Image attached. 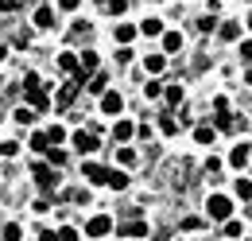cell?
<instances>
[{"mask_svg": "<svg viewBox=\"0 0 252 241\" xmlns=\"http://www.w3.org/2000/svg\"><path fill=\"white\" fill-rule=\"evenodd\" d=\"M24 97L32 101V105H35V109H39V113H43V109L51 105V101L43 97V90H39V74H28V78H24Z\"/></svg>", "mask_w": 252, "mask_h": 241, "instance_id": "6da1fadb", "label": "cell"}, {"mask_svg": "<svg viewBox=\"0 0 252 241\" xmlns=\"http://www.w3.org/2000/svg\"><path fill=\"white\" fill-rule=\"evenodd\" d=\"M206 210H210V218H218V222H225V218L233 214V202H229L225 195H214V199L206 202Z\"/></svg>", "mask_w": 252, "mask_h": 241, "instance_id": "7a4b0ae2", "label": "cell"}, {"mask_svg": "<svg viewBox=\"0 0 252 241\" xmlns=\"http://www.w3.org/2000/svg\"><path fill=\"white\" fill-rule=\"evenodd\" d=\"M113 230V218L109 214H97V218H90V226H86V238H105Z\"/></svg>", "mask_w": 252, "mask_h": 241, "instance_id": "3957f363", "label": "cell"}, {"mask_svg": "<svg viewBox=\"0 0 252 241\" xmlns=\"http://www.w3.org/2000/svg\"><path fill=\"white\" fill-rule=\"evenodd\" d=\"M35 183H39L43 191H55V187H59V175H55V167H47V163H35Z\"/></svg>", "mask_w": 252, "mask_h": 241, "instance_id": "277c9868", "label": "cell"}, {"mask_svg": "<svg viewBox=\"0 0 252 241\" xmlns=\"http://www.w3.org/2000/svg\"><path fill=\"white\" fill-rule=\"evenodd\" d=\"M74 148L86 152V156H90V152H97V148H101V144H97V132H86V128H78V132H74Z\"/></svg>", "mask_w": 252, "mask_h": 241, "instance_id": "5b68a950", "label": "cell"}, {"mask_svg": "<svg viewBox=\"0 0 252 241\" xmlns=\"http://www.w3.org/2000/svg\"><path fill=\"white\" fill-rule=\"evenodd\" d=\"M163 51L179 55V51H183V35H179V31H163Z\"/></svg>", "mask_w": 252, "mask_h": 241, "instance_id": "8992f818", "label": "cell"}, {"mask_svg": "<svg viewBox=\"0 0 252 241\" xmlns=\"http://www.w3.org/2000/svg\"><path fill=\"white\" fill-rule=\"evenodd\" d=\"M121 109H125L121 93H105V97H101V113H121Z\"/></svg>", "mask_w": 252, "mask_h": 241, "instance_id": "52a82bcc", "label": "cell"}, {"mask_svg": "<svg viewBox=\"0 0 252 241\" xmlns=\"http://www.w3.org/2000/svg\"><path fill=\"white\" fill-rule=\"evenodd\" d=\"M82 175H86L90 183H105V175H109V171H105L101 163H86V167H82Z\"/></svg>", "mask_w": 252, "mask_h": 241, "instance_id": "ba28073f", "label": "cell"}, {"mask_svg": "<svg viewBox=\"0 0 252 241\" xmlns=\"http://www.w3.org/2000/svg\"><path fill=\"white\" fill-rule=\"evenodd\" d=\"M229 163H233V167H245V163H249V144H237V148L229 152Z\"/></svg>", "mask_w": 252, "mask_h": 241, "instance_id": "9c48e42d", "label": "cell"}, {"mask_svg": "<svg viewBox=\"0 0 252 241\" xmlns=\"http://www.w3.org/2000/svg\"><path fill=\"white\" fill-rule=\"evenodd\" d=\"M121 234H125V238H148V222H128Z\"/></svg>", "mask_w": 252, "mask_h": 241, "instance_id": "30bf717a", "label": "cell"}, {"mask_svg": "<svg viewBox=\"0 0 252 241\" xmlns=\"http://www.w3.org/2000/svg\"><path fill=\"white\" fill-rule=\"evenodd\" d=\"M132 132H136V128H132L128 120H117V124H113V140H132Z\"/></svg>", "mask_w": 252, "mask_h": 241, "instance_id": "8fae6325", "label": "cell"}, {"mask_svg": "<svg viewBox=\"0 0 252 241\" xmlns=\"http://www.w3.org/2000/svg\"><path fill=\"white\" fill-rule=\"evenodd\" d=\"M105 183H109L113 191H125V187H128V175H125V171H109V175H105Z\"/></svg>", "mask_w": 252, "mask_h": 241, "instance_id": "7c38bea8", "label": "cell"}, {"mask_svg": "<svg viewBox=\"0 0 252 241\" xmlns=\"http://www.w3.org/2000/svg\"><path fill=\"white\" fill-rule=\"evenodd\" d=\"M35 24H39V28H55V12H51V8H39V12H35Z\"/></svg>", "mask_w": 252, "mask_h": 241, "instance_id": "4fadbf2b", "label": "cell"}, {"mask_svg": "<svg viewBox=\"0 0 252 241\" xmlns=\"http://www.w3.org/2000/svg\"><path fill=\"white\" fill-rule=\"evenodd\" d=\"M194 140H198V144H214V128H210V124H198V128H194Z\"/></svg>", "mask_w": 252, "mask_h": 241, "instance_id": "5bb4252c", "label": "cell"}, {"mask_svg": "<svg viewBox=\"0 0 252 241\" xmlns=\"http://www.w3.org/2000/svg\"><path fill=\"white\" fill-rule=\"evenodd\" d=\"M221 39H237V35H241V24H233V20H229V24H221Z\"/></svg>", "mask_w": 252, "mask_h": 241, "instance_id": "9a60e30c", "label": "cell"}, {"mask_svg": "<svg viewBox=\"0 0 252 241\" xmlns=\"http://www.w3.org/2000/svg\"><path fill=\"white\" fill-rule=\"evenodd\" d=\"M140 31H144V35H163V24H159V20H144Z\"/></svg>", "mask_w": 252, "mask_h": 241, "instance_id": "2e32d148", "label": "cell"}, {"mask_svg": "<svg viewBox=\"0 0 252 241\" xmlns=\"http://www.w3.org/2000/svg\"><path fill=\"white\" fill-rule=\"evenodd\" d=\"M32 148H35V152H47V148H51V140H47V132H35V136H32Z\"/></svg>", "mask_w": 252, "mask_h": 241, "instance_id": "e0dca14e", "label": "cell"}, {"mask_svg": "<svg viewBox=\"0 0 252 241\" xmlns=\"http://www.w3.org/2000/svg\"><path fill=\"white\" fill-rule=\"evenodd\" d=\"M12 117H16V124H32V120H35V113H32V109H24V105H20V109H16Z\"/></svg>", "mask_w": 252, "mask_h": 241, "instance_id": "ac0fdd59", "label": "cell"}, {"mask_svg": "<svg viewBox=\"0 0 252 241\" xmlns=\"http://www.w3.org/2000/svg\"><path fill=\"white\" fill-rule=\"evenodd\" d=\"M105 82H109V78H105V74H97V78H90L86 86H90V93H105Z\"/></svg>", "mask_w": 252, "mask_h": 241, "instance_id": "d6986e66", "label": "cell"}, {"mask_svg": "<svg viewBox=\"0 0 252 241\" xmlns=\"http://www.w3.org/2000/svg\"><path fill=\"white\" fill-rule=\"evenodd\" d=\"M59 66H63L66 74H78V59H74V55H63V59H59Z\"/></svg>", "mask_w": 252, "mask_h": 241, "instance_id": "ffe728a7", "label": "cell"}, {"mask_svg": "<svg viewBox=\"0 0 252 241\" xmlns=\"http://www.w3.org/2000/svg\"><path fill=\"white\" fill-rule=\"evenodd\" d=\"M132 35H136V28H132V24H117V39H121V43H128Z\"/></svg>", "mask_w": 252, "mask_h": 241, "instance_id": "44dd1931", "label": "cell"}, {"mask_svg": "<svg viewBox=\"0 0 252 241\" xmlns=\"http://www.w3.org/2000/svg\"><path fill=\"white\" fill-rule=\"evenodd\" d=\"M144 66H148L152 74H159V70H163V55H148V59H144Z\"/></svg>", "mask_w": 252, "mask_h": 241, "instance_id": "7402d4cb", "label": "cell"}, {"mask_svg": "<svg viewBox=\"0 0 252 241\" xmlns=\"http://www.w3.org/2000/svg\"><path fill=\"white\" fill-rule=\"evenodd\" d=\"M47 140H51V144H59V140H66V128H59V124H55V128H47Z\"/></svg>", "mask_w": 252, "mask_h": 241, "instance_id": "603a6c76", "label": "cell"}, {"mask_svg": "<svg viewBox=\"0 0 252 241\" xmlns=\"http://www.w3.org/2000/svg\"><path fill=\"white\" fill-rule=\"evenodd\" d=\"M20 234H24V230H20V226H16V222H12V226H8V230H4V241H24V238H20Z\"/></svg>", "mask_w": 252, "mask_h": 241, "instance_id": "cb8c5ba5", "label": "cell"}, {"mask_svg": "<svg viewBox=\"0 0 252 241\" xmlns=\"http://www.w3.org/2000/svg\"><path fill=\"white\" fill-rule=\"evenodd\" d=\"M97 66V55L94 51H82V70H94Z\"/></svg>", "mask_w": 252, "mask_h": 241, "instance_id": "d4e9b609", "label": "cell"}, {"mask_svg": "<svg viewBox=\"0 0 252 241\" xmlns=\"http://www.w3.org/2000/svg\"><path fill=\"white\" fill-rule=\"evenodd\" d=\"M237 195H241V199H252V183L249 179H237Z\"/></svg>", "mask_w": 252, "mask_h": 241, "instance_id": "484cf974", "label": "cell"}, {"mask_svg": "<svg viewBox=\"0 0 252 241\" xmlns=\"http://www.w3.org/2000/svg\"><path fill=\"white\" fill-rule=\"evenodd\" d=\"M225 238H241V222H229L225 218Z\"/></svg>", "mask_w": 252, "mask_h": 241, "instance_id": "4316f807", "label": "cell"}, {"mask_svg": "<svg viewBox=\"0 0 252 241\" xmlns=\"http://www.w3.org/2000/svg\"><path fill=\"white\" fill-rule=\"evenodd\" d=\"M163 132L175 136V132H179V120H175V117H163Z\"/></svg>", "mask_w": 252, "mask_h": 241, "instance_id": "83f0119b", "label": "cell"}, {"mask_svg": "<svg viewBox=\"0 0 252 241\" xmlns=\"http://www.w3.org/2000/svg\"><path fill=\"white\" fill-rule=\"evenodd\" d=\"M221 171V160H214V156H210V160H206V175H210V179H214V175H218Z\"/></svg>", "mask_w": 252, "mask_h": 241, "instance_id": "f1b7e54d", "label": "cell"}, {"mask_svg": "<svg viewBox=\"0 0 252 241\" xmlns=\"http://www.w3.org/2000/svg\"><path fill=\"white\" fill-rule=\"evenodd\" d=\"M167 101L179 105V101H183V90H179V86H167Z\"/></svg>", "mask_w": 252, "mask_h": 241, "instance_id": "f546056e", "label": "cell"}, {"mask_svg": "<svg viewBox=\"0 0 252 241\" xmlns=\"http://www.w3.org/2000/svg\"><path fill=\"white\" fill-rule=\"evenodd\" d=\"M117 160H121V163H136V152H132V148H121V152H117Z\"/></svg>", "mask_w": 252, "mask_h": 241, "instance_id": "4dcf8cb0", "label": "cell"}, {"mask_svg": "<svg viewBox=\"0 0 252 241\" xmlns=\"http://www.w3.org/2000/svg\"><path fill=\"white\" fill-rule=\"evenodd\" d=\"M144 93H148V97H159V93H163V86H159V82H144Z\"/></svg>", "mask_w": 252, "mask_h": 241, "instance_id": "1f68e13d", "label": "cell"}, {"mask_svg": "<svg viewBox=\"0 0 252 241\" xmlns=\"http://www.w3.org/2000/svg\"><path fill=\"white\" fill-rule=\"evenodd\" d=\"M59 241H78V230H70V226H63V230H59Z\"/></svg>", "mask_w": 252, "mask_h": 241, "instance_id": "d6a6232c", "label": "cell"}, {"mask_svg": "<svg viewBox=\"0 0 252 241\" xmlns=\"http://www.w3.org/2000/svg\"><path fill=\"white\" fill-rule=\"evenodd\" d=\"M47 160H51V167H63V163H66L63 152H47Z\"/></svg>", "mask_w": 252, "mask_h": 241, "instance_id": "836d02e7", "label": "cell"}, {"mask_svg": "<svg viewBox=\"0 0 252 241\" xmlns=\"http://www.w3.org/2000/svg\"><path fill=\"white\" fill-rule=\"evenodd\" d=\"M16 152H20V144H12V140H4V144H0V156H16Z\"/></svg>", "mask_w": 252, "mask_h": 241, "instance_id": "e575fe53", "label": "cell"}, {"mask_svg": "<svg viewBox=\"0 0 252 241\" xmlns=\"http://www.w3.org/2000/svg\"><path fill=\"white\" fill-rule=\"evenodd\" d=\"M218 28V20H210V16H206V20H198V31H214Z\"/></svg>", "mask_w": 252, "mask_h": 241, "instance_id": "d590c367", "label": "cell"}, {"mask_svg": "<svg viewBox=\"0 0 252 241\" xmlns=\"http://www.w3.org/2000/svg\"><path fill=\"white\" fill-rule=\"evenodd\" d=\"M74 39H82V35H90V24H74V31H70Z\"/></svg>", "mask_w": 252, "mask_h": 241, "instance_id": "8d00e7d4", "label": "cell"}, {"mask_svg": "<svg viewBox=\"0 0 252 241\" xmlns=\"http://www.w3.org/2000/svg\"><path fill=\"white\" fill-rule=\"evenodd\" d=\"M241 59L252 62V43H241Z\"/></svg>", "mask_w": 252, "mask_h": 241, "instance_id": "74e56055", "label": "cell"}, {"mask_svg": "<svg viewBox=\"0 0 252 241\" xmlns=\"http://www.w3.org/2000/svg\"><path fill=\"white\" fill-rule=\"evenodd\" d=\"M109 12H117V16H121V12H125V0H109Z\"/></svg>", "mask_w": 252, "mask_h": 241, "instance_id": "f35d334b", "label": "cell"}, {"mask_svg": "<svg viewBox=\"0 0 252 241\" xmlns=\"http://www.w3.org/2000/svg\"><path fill=\"white\" fill-rule=\"evenodd\" d=\"M59 8H63V12H74V8H78V0H59Z\"/></svg>", "mask_w": 252, "mask_h": 241, "instance_id": "ab89813d", "label": "cell"}, {"mask_svg": "<svg viewBox=\"0 0 252 241\" xmlns=\"http://www.w3.org/2000/svg\"><path fill=\"white\" fill-rule=\"evenodd\" d=\"M39 241H59V234H55V230H43V234H39Z\"/></svg>", "mask_w": 252, "mask_h": 241, "instance_id": "60d3db41", "label": "cell"}, {"mask_svg": "<svg viewBox=\"0 0 252 241\" xmlns=\"http://www.w3.org/2000/svg\"><path fill=\"white\" fill-rule=\"evenodd\" d=\"M0 12H16V0H0Z\"/></svg>", "mask_w": 252, "mask_h": 241, "instance_id": "b9f144b4", "label": "cell"}, {"mask_svg": "<svg viewBox=\"0 0 252 241\" xmlns=\"http://www.w3.org/2000/svg\"><path fill=\"white\" fill-rule=\"evenodd\" d=\"M245 82H249V86H252V66H249V74H245Z\"/></svg>", "mask_w": 252, "mask_h": 241, "instance_id": "7bdbcfd3", "label": "cell"}, {"mask_svg": "<svg viewBox=\"0 0 252 241\" xmlns=\"http://www.w3.org/2000/svg\"><path fill=\"white\" fill-rule=\"evenodd\" d=\"M249 28H252V16H249Z\"/></svg>", "mask_w": 252, "mask_h": 241, "instance_id": "ee69618b", "label": "cell"}, {"mask_svg": "<svg viewBox=\"0 0 252 241\" xmlns=\"http://www.w3.org/2000/svg\"><path fill=\"white\" fill-rule=\"evenodd\" d=\"M249 160H252V148H249Z\"/></svg>", "mask_w": 252, "mask_h": 241, "instance_id": "f6af8a7d", "label": "cell"}]
</instances>
